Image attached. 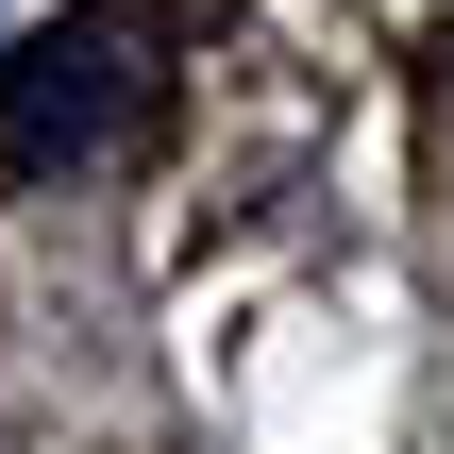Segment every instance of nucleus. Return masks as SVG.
I'll return each mask as SVG.
<instances>
[{
  "label": "nucleus",
  "instance_id": "nucleus-1",
  "mask_svg": "<svg viewBox=\"0 0 454 454\" xmlns=\"http://www.w3.org/2000/svg\"><path fill=\"white\" fill-rule=\"evenodd\" d=\"M118 67H135V0H101L67 51H34V67H17V101H0V168H67V152H101Z\"/></svg>",
  "mask_w": 454,
  "mask_h": 454
}]
</instances>
